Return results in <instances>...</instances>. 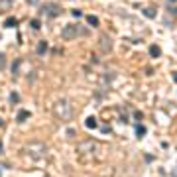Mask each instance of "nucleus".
Segmentation results:
<instances>
[{"instance_id": "nucleus-24", "label": "nucleus", "mask_w": 177, "mask_h": 177, "mask_svg": "<svg viewBox=\"0 0 177 177\" xmlns=\"http://www.w3.org/2000/svg\"><path fill=\"white\" fill-rule=\"evenodd\" d=\"M0 175H2V173H0Z\"/></svg>"}, {"instance_id": "nucleus-6", "label": "nucleus", "mask_w": 177, "mask_h": 177, "mask_svg": "<svg viewBox=\"0 0 177 177\" xmlns=\"http://www.w3.org/2000/svg\"><path fill=\"white\" fill-rule=\"evenodd\" d=\"M61 36H63V39H75V37L79 36V26L77 24H67L65 28H63V32H61Z\"/></svg>"}, {"instance_id": "nucleus-12", "label": "nucleus", "mask_w": 177, "mask_h": 177, "mask_svg": "<svg viewBox=\"0 0 177 177\" xmlns=\"http://www.w3.org/2000/svg\"><path fill=\"white\" fill-rule=\"evenodd\" d=\"M87 22L91 24L93 28H97V26H98V18H97V16H93V14H89V16H87Z\"/></svg>"}, {"instance_id": "nucleus-1", "label": "nucleus", "mask_w": 177, "mask_h": 177, "mask_svg": "<svg viewBox=\"0 0 177 177\" xmlns=\"http://www.w3.org/2000/svg\"><path fill=\"white\" fill-rule=\"evenodd\" d=\"M22 154L26 155V158L30 159H43L47 155V146L43 144V142H30V144H26L22 148Z\"/></svg>"}, {"instance_id": "nucleus-20", "label": "nucleus", "mask_w": 177, "mask_h": 177, "mask_svg": "<svg viewBox=\"0 0 177 177\" xmlns=\"http://www.w3.org/2000/svg\"><path fill=\"white\" fill-rule=\"evenodd\" d=\"M0 67L4 69V55H2V53H0Z\"/></svg>"}, {"instance_id": "nucleus-8", "label": "nucleus", "mask_w": 177, "mask_h": 177, "mask_svg": "<svg viewBox=\"0 0 177 177\" xmlns=\"http://www.w3.org/2000/svg\"><path fill=\"white\" fill-rule=\"evenodd\" d=\"M144 16L146 18H155V6H146L144 8Z\"/></svg>"}, {"instance_id": "nucleus-21", "label": "nucleus", "mask_w": 177, "mask_h": 177, "mask_svg": "<svg viewBox=\"0 0 177 177\" xmlns=\"http://www.w3.org/2000/svg\"><path fill=\"white\" fill-rule=\"evenodd\" d=\"M4 154V146H2V140H0V155Z\"/></svg>"}, {"instance_id": "nucleus-4", "label": "nucleus", "mask_w": 177, "mask_h": 177, "mask_svg": "<svg viewBox=\"0 0 177 177\" xmlns=\"http://www.w3.org/2000/svg\"><path fill=\"white\" fill-rule=\"evenodd\" d=\"M39 14L47 16V18H57V16L61 14V10L57 4H53V2H47V4H43L42 8H39Z\"/></svg>"}, {"instance_id": "nucleus-19", "label": "nucleus", "mask_w": 177, "mask_h": 177, "mask_svg": "<svg viewBox=\"0 0 177 177\" xmlns=\"http://www.w3.org/2000/svg\"><path fill=\"white\" fill-rule=\"evenodd\" d=\"M73 16H77V18H79V16H83V12H81V10H73Z\"/></svg>"}, {"instance_id": "nucleus-18", "label": "nucleus", "mask_w": 177, "mask_h": 177, "mask_svg": "<svg viewBox=\"0 0 177 177\" xmlns=\"http://www.w3.org/2000/svg\"><path fill=\"white\" fill-rule=\"evenodd\" d=\"M10 100H12V104H16V103H18V100H20L18 93H12V94H10Z\"/></svg>"}, {"instance_id": "nucleus-10", "label": "nucleus", "mask_w": 177, "mask_h": 177, "mask_svg": "<svg viewBox=\"0 0 177 177\" xmlns=\"http://www.w3.org/2000/svg\"><path fill=\"white\" fill-rule=\"evenodd\" d=\"M18 26V20L16 18H6L4 20V28H16Z\"/></svg>"}, {"instance_id": "nucleus-5", "label": "nucleus", "mask_w": 177, "mask_h": 177, "mask_svg": "<svg viewBox=\"0 0 177 177\" xmlns=\"http://www.w3.org/2000/svg\"><path fill=\"white\" fill-rule=\"evenodd\" d=\"M98 49H100L103 53H110L112 51V39H110L108 33L103 32L100 36H98Z\"/></svg>"}, {"instance_id": "nucleus-2", "label": "nucleus", "mask_w": 177, "mask_h": 177, "mask_svg": "<svg viewBox=\"0 0 177 177\" xmlns=\"http://www.w3.org/2000/svg\"><path fill=\"white\" fill-rule=\"evenodd\" d=\"M53 114H55L57 120H69L73 116V108H71V100L67 98H59L55 104H53Z\"/></svg>"}, {"instance_id": "nucleus-7", "label": "nucleus", "mask_w": 177, "mask_h": 177, "mask_svg": "<svg viewBox=\"0 0 177 177\" xmlns=\"http://www.w3.org/2000/svg\"><path fill=\"white\" fill-rule=\"evenodd\" d=\"M45 51H47V42H43V39H42V42L37 43V47H36V53H37V55H43Z\"/></svg>"}, {"instance_id": "nucleus-3", "label": "nucleus", "mask_w": 177, "mask_h": 177, "mask_svg": "<svg viewBox=\"0 0 177 177\" xmlns=\"http://www.w3.org/2000/svg\"><path fill=\"white\" fill-rule=\"evenodd\" d=\"M77 152H79L81 155H91L93 152H98V144L94 140H85L77 146Z\"/></svg>"}, {"instance_id": "nucleus-11", "label": "nucleus", "mask_w": 177, "mask_h": 177, "mask_svg": "<svg viewBox=\"0 0 177 177\" xmlns=\"http://www.w3.org/2000/svg\"><path fill=\"white\" fill-rule=\"evenodd\" d=\"M20 65H22V59H14V63H12V75H14V77H18Z\"/></svg>"}, {"instance_id": "nucleus-14", "label": "nucleus", "mask_w": 177, "mask_h": 177, "mask_svg": "<svg viewBox=\"0 0 177 177\" xmlns=\"http://www.w3.org/2000/svg\"><path fill=\"white\" fill-rule=\"evenodd\" d=\"M85 126H87V128H97V120H94L93 116H89L87 120H85Z\"/></svg>"}, {"instance_id": "nucleus-22", "label": "nucleus", "mask_w": 177, "mask_h": 177, "mask_svg": "<svg viewBox=\"0 0 177 177\" xmlns=\"http://www.w3.org/2000/svg\"><path fill=\"white\" fill-rule=\"evenodd\" d=\"M169 2H177V0H169Z\"/></svg>"}, {"instance_id": "nucleus-23", "label": "nucleus", "mask_w": 177, "mask_h": 177, "mask_svg": "<svg viewBox=\"0 0 177 177\" xmlns=\"http://www.w3.org/2000/svg\"><path fill=\"white\" fill-rule=\"evenodd\" d=\"M0 126H2V118H0Z\"/></svg>"}, {"instance_id": "nucleus-17", "label": "nucleus", "mask_w": 177, "mask_h": 177, "mask_svg": "<svg viewBox=\"0 0 177 177\" xmlns=\"http://www.w3.org/2000/svg\"><path fill=\"white\" fill-rule=\"evenodd\" d=\"M32 28H33V30H39V28H42V24H39V20H37V18L32 20Z\"/></svg>"}, {"instance_id": "nucleus-9", "label": "nucleus", "mask_w": 177, "mask_h": 177, "mask_svg": "<svg viewBox=\"0 0 177 177\" xmlns=\"http://www.w3.org/2000/svg\"><path fill=\"white\" fill-rule=\"evenodd\" d=\"M149 55H152V57H159V55H161V47L155 45V43H154V45H149Z\"/></svg>"}, {"instance_id": "nucleus-15", "label": "nucleus", "mask_w": 177, "mask_h": 177, "mask_svg": "<svg viewBox=\"0 0 177 177\" xmlns=\"http://www.w3.org/2000/svg\"><path fill=\"white\" fill-rule=\"evenodd\" d=\"M26 118H30V112L28 110H20L18 112V122H24Z\"/></svg>"}, {"instance_id": "nucleus-13", "label": "nucleus", "mask_w": 177, "mask_h": 177, "mask_svg": "<svg viewBox=\"0 0 177 177\" xmlns=\"http://www.w3.org/2000/svg\"><path fill=\"white\" fill-rule=\"evenodd\" d=\"M12 8V0H0V10H10Z\"/></svg>"}, {"instance_id": "nucleus-16", "label": "nucleus", "mask_w": 177, "mask_h": 177, "mask_svg": "<svg viewBox=\"0 0 177 177\" xmlns=\"http://www.w3.org/2000/svg\"><path fill=\"white\" fill-rule=\"evenodd\" d=\"M136 134H138V138H144V134H146V128L142 124H136Z\"/></svg>"}]
</instances>
